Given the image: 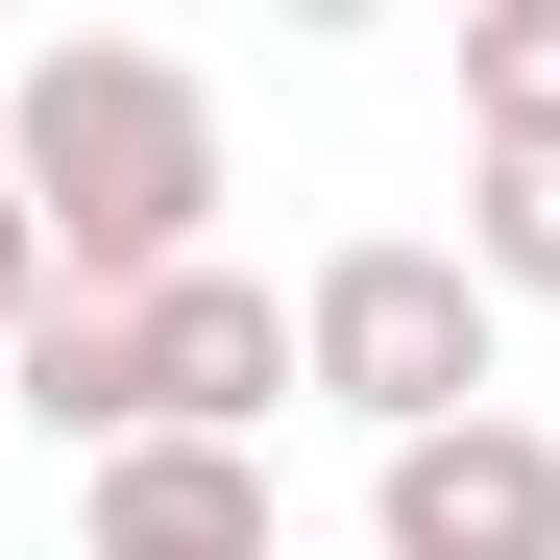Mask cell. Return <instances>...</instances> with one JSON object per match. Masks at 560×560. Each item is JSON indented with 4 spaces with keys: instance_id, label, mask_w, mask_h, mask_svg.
Wrapping results in <instances>:
<instances>
[{
    "instance_id": "1",
    "label": "cell",
    "mask_w": 560,
    "mask_h": 560,
    "mask_svg": "<svg viewBox=\"0 0 560 560\" xmlns=\"http://www.w3.org/2000/svg\"><path fill=\"white\" fill-rule=\"evenodd\" d=\"M0 196H25L49 244V293H171V268H220V73L196 49H122V25H73V49H0Z\"/></svg>"
},
{
    "instance_id": "2",
    "label": "cell",
    "mask_w": 560,
    "mask_h": 560,
    "mask_svg": "<svg viewBox=\"0 0 560 560\" xmlns=\"http://www.w3.org/2000/svg\"><path fill=\"white\" fill-rule=\"evenodd\" d=\"M488 341H512V317H488V268L415 244V220L293 268V390L365 415V439H463V415H512V390H488Z\"/></svg>"
},
{
    "instance_id": "3",
    "label": "cell",
    "mask_w": 560,
    "mask_h": 560,
    "mask_svg": "<svg viewBox=\"0 0 560 560\" xmlns=\"http://www.w3.org/2000/svg\"><path fill=\"white\" fill-rule=\"evenodd\" d=\"M122 341H147V439L268 463V415H293V293L268 268H171V293H122Z\"/></svg>"
},
{
    "instance_id": "4",
    "label": "cell",
    "mask_w": 560,
    "mask_h": 560,
    "mask_svg": "<svg viewBox=\"0 0 560 560\" xmlns=\"http://www.w3.org/2000/svg\"><path fill=\"white\" fill-rule=\"evenodd\" d=\"M365 560H560V415L390 439V536H365Z\"/></svg>"
},
{
    "instance_id": "5",
    "label": "cell",
    "mask_w": 560,
    "mask_h": 560,
    "mask_svg": "<svg viewBox=\"0 0 560 560\" xmlns=\"http://www.w3.org/2000/svg\"><path fill=\"white\" fill-rule=\"evenodd\" d=\"M73 560H268V463L244 439H122L73 488Z\"/></svg>"
},
{
    "instance_id": "6",
    "label": "cell",
    "mask_w": 560,
    "mask_h": 560,
    "mask_svg": "<svg viewBox=\"0 0 560 560\" xmlns=\"http://www.w3.org/2000/svg\"><path fill=\"white\" fill-rule=\"evenodd\" d=\"M0 390H25V439L73 463V488H98V463L147 439V341H122L98 293H49V317H25V365H0Z\"/></svg>"
},
{
    "instance_id": "7",
    "label": "cell",
    "mask_w": 560,
    "mask_h": 560,
    "mask_svg": "<svg viewBox=\"0 0 560 560\" xmlns=\"http://www.w3.org/2000/svg\"><path fill=\"white\" fill-rule=\"evenodd\" d=\"M463 147H560V0H463Z\"/></svg>"
},
{
    "instance_id": "8",
    "label": "cell",
    "mask_w": 560,
    "mask_h": 560,
    "mask_svg": "<svg viewBox=\"0 0 560 560\" xmlns=\"http://www.w3.org/2000/svg\"><path fill=\"white\" fill-rule=\"evenodd\" d=\"M463 268H488V317L560 293V147H463Z\"/></svg>"
},
{
    "instance_id": "9",
    "label": "cell",
    "mask_w": 560,
    "mask_h": 560,
    "mask_svg": "<svg viewBox=\"0 0 560 560\" xmlns=\"http://www.w3.org/2000/svg\"><path fill=\"white\" fill-rule=\"evenodd\" d=\"M25 317H49V244H25V196H0V365H25Z\"/></svg>"
}]
</instances>
